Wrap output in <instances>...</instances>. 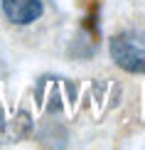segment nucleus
Wrapping results in <instances>:
<instances>
[{
	"mask_svg": "<svg viewBox=\"0 0 145 150\" xmlns=\"http://www.w3.org/2000/svg\"><path fill=\"white\" fill-rule=\"evenodd\" d=\"M3 15L12 25H32L42 17V0H0Z\"/></svg>",
	"mask_w": 145,
	"mask_h": 150,
	"instance_id": "f03ea898",
	"label": "nucleus"
},
{
	"mask_svg": "<svg viewBox=\"0 0 145 150\" xmlns=\"http://www.w3.org/2000/svg\"><path fill=\"white\" fill-rule=\"evenodd\" d=\"M111 59L128 74H145V35L121 32L111 40Z\"/></svg>",
	"mask_w": 145,
	"mask_h": 150,
	"instance_id": "f257e3e1",
	"label": "nucleus"
}]
</instances>
